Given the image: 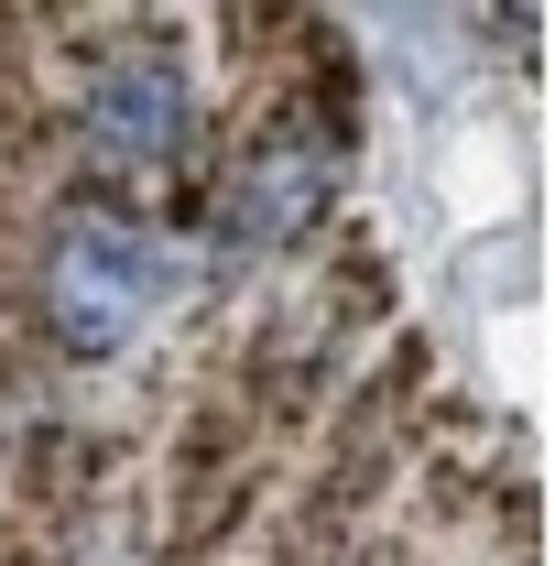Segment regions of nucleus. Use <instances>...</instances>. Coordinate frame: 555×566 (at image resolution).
Segmentation results:
<instances>
[{
    "instance_id": "obj_1",
    "label": "nucleus",
    "mask_w": 555,
    "mask_h": 566,
    "mask_svg": "<svg viewBox=\"0 0 555 566\" xmlns=\"http://www.w3.org/2000/svg\"><path fill=\"white\" fill-rule=\"evenodd\" d=\"M153 294H164V251H153L142 218H121V208L55 218V240H44V316H55L66 349H87V359L132 349Z\"/></svg>"
},
{
    "instance_id": "obj_2",
    "label": "nucleus",
    "mask_w": 555,
    "mask_h": 566,
    "mask_svg": "<svg viewBox=\"0 0 555 566\" xmlns=\"http://www.w3.org/2000/svg\"><path fill=\"white\" fill-rule=\"evenodd\" d=\"M186 132H197V87H186V55H164V44H121L76 98V142L98 164H121V175L175 164Z\"/></svg>"
}]
</instances>
